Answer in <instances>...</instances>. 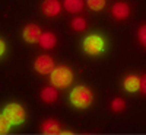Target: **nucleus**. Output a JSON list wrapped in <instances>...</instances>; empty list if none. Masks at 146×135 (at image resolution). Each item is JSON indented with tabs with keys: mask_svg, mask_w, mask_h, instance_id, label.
<instances>
[{
	"mask_svg": "<svg viewBox=\"0 0 146 135\" xmlns=\"http://www.w3.org/2000/svg\"><path fill=\"white\" fill-rule=\"evenodd\" d=\"M70 103L76 109H88L94 102V93L86 86H76L69 94Z\"/></svg>",
	"mask_w": 146,
	"mask_h": 135,
	"instance_id": "nucleus-1",
	"label": "nucleus"
},
{
	"mask_svg": "<svg viewBox=\"0 0 146 135\" xmlns=\"http://www.w3.org/2000/svg\"><path fill=\"white\" fill-rule=\"evenodd\" d=\"M73 79H75V74L67 66H57L50 73V83L56 89H67L73 83Z\"/></svg>",
	"mask_w": 146,
	"mask_h": 135,
	"instance_id": "nucleus-2",
	"label": "nucleus"
},
{
	"mask_svg": "<svg viewBox=\"0 0 146 135\" xmlns=\"http://www.w3.org/2000/svg\"><path fill=\"white\" fill-rule=\"evenodd\" d=\"M105 47H107V42L104 39V36H101L98 33L88 35L86 38L83 39V42H82V48H83L85 54H88L91 57L101 55L105 51Z\"/></svg>",
	"mask_w": 146,
	"mask_h": 135,
	"instance_id": "nucleus-3",
	"label": "nucleus"
},
{
	"mask_svg": "<svg viewBox=\"0 0 146 135\" xmlns=\"http://www.w3.org/2000/svg\"><path fill=\"white\" fill-rule=\"evenodd\" d=\"M3 115L12 124V126H19L27 121V110L19 103H9L3 109Z\"/></svg>",
	"mask_w": 146,
	"mask_h": 135,
	"instance_id": "nucleus-4",
	"label": "nucleus"
},
{
	"mask_svg": "<svg viewBox=\"0 0 146 135\" xmlns=\"http://www.w3.org/2000/svg\"><path fill=\"white\" fill-rule=\"evenodd\" d=\"M54 67H56L54 60L47 54L38 55L34 61V70L38 73V74H42V76H47V74L50 76V73L53 71Z\"/></svg>",
	"mask_w": 146,
	"mask_h": 135,
	"instance_id": "nucleus-5",
	"label": "nucleus"
},
{
	"mask_svg": "<svg viewBox=\"0 0 146 135\" xmlns=\"http://www.w3.org/2000/svg\"><path fill=\"white\" fill-rule=\"evenodd\" d=\"M41 33H42V31L38 25H35V23H28L22 31V38L28 44H36L38 39H40V36H41Z\"/></svg>",
	"mask_w": 146,
	"mask_h": 135,
	"instance_id": "nucleus-6",
	"label": "nucleus"
},
{
	"mask_svg": "<svg viewBox=\"0 0 146 135\" xmlns=\"http://www.w3.org/2000/svg\"><path fill=\"white\" fill-rule=\"evenodd\" d=\"M42 13L48 18H56L62 13V3L58 0H44L41 6Z\"/></svg>",
	"mask_w": 146,
	"mask_h": 135,
	"instance_id": "nucleus-7",
	"label": "nucleus"
},
{
	"mask_svg": "<svg viewBox=\"0 0 146 135\" xmlns=\"http://www.w3.org/2000/svg\"><path fill=\"white\" fill-rule=\"evenodd\" d=\"M111 15H113V18L117 19V20H124V19L129 18V15H130V7H129V5L124 3V2H117V3H114L113 7H111Z\"/></svg>",
	"mask_w": 146,
	"mask_h": 135,
	"instance_id": "nucleus-8",
	"label": "nucleus"
},
{
	"mask_svg": "<svg viewBox=\"0 0 146 135\" xmlns=\"http://www.w3.org/2000/svg\"><path fill=\"white\" fill-rule=\"evenodd\" d=\"M123 89L129 93H136L140 90V77L136 74H129L123 80Z\"/></svg>",
	"mask_w": 146,
	"mask_h": 135,
	"instance_id": "nucleus-9",
	"label": "nucleus"
},
{
	"mask_svg": "<svg viewBox=\"0 0 146 135\" xmlns=\"http://www.w3.org/2000/svg\"><path fill=\"white\" fill-rule=\"evenodd\" d=\"M41 131L42 134H47V135H56L62 132V125L56 119H45L41 124Z\"/></svg>",
	"mask_w": 146,
	"mask_h": 135,
	"instance_id": "nucleus-10",
	"label": "nucleus"
},
{
	"mask_svg": "<svg viewBox=\"0 0 146 135\" xmlns=\"http://www.w3.org/2000/svg\"><path fill=\"white\" fill-rule=\"evenodd\" d=\"M38 44L44 48V50H51V48H54L56 44H57V38L53 32H42L40 39H38Z\"/></svg>",
	"mask_w": 146,
	"mask_h": 135,
	"instance_id": "nucleus-11",
	"label": "nucleus"
},
{
	"mask_svg": "<svg viewBox=\"0 0 146 135\" xmlns=\"http://www.w3.org/2000/svg\"><path fill=\"white\" fill-rule=\"evenodd\" d=\"M40 96H41V99H42L45 103H53V102L57 100L58 93H57V89L54 87V86H47V87H44V89L41 90Z\"/></svg>",
	"mask_w": 146,
	"mask_h": 135,
	"instance_id": "nucleus-12",
	"label": "nucleus"
},
{
	"mask_svg": "<svg viewBox=\"0 0 146 135\" xmlns=\"http://www.w3.org/2000/svg\"><path fill=\"white\" fill-rule=\"evenodd\" d=\"M63 7L70 13H79L83 9V0H64Z\"/></svg>",
	"mask_w": 146,
	"mask_h": 135,
	"instance_id": "nucleus-13",
	"label": "nucleus"
},
{
	"mask_svg": "<svg viewBox=\"0 0 146 135\" xmlns=\"http://www.w3.org/2000/svg\"><path fill=\"white\" fill-rule=\"evenodd\" d=\"M72 28L75 31H78V32L85 31V28H86V19L80 18V16H76L75 19L72 20Z\"/></svg>",
	"mask_w": 146,
	"mask_h": 135,
	"instance_id": "nucleus-14",
	"label": "nucleus"
},
{
	"mask_svg": "<svg viewBox=\"0 0 146 135\" xmlns=\"http://www.w3.org/2000/svg\"><path fill=\"white\" fill-rule=\"evenodd\" d=\"M10 129H12V124L7 121V118L3 113H0V135L10 132Z\"/></svg>",
	"mask_w": 146,
	"mask_h": 135,
	"instance_id": "nucleus-15",
	"label": "nucleus"
},
{
	"mask_svg": "<svg viewBox=\"0 0 146 135\" xmlns=\"http://www.w3.org/2000/svg\"><path fill=\"white\" fill-rule=\"evenodd\" d=\"M86 5L91 10L100 12L105 7V0H86Z\"/></svg>",
	"mask_w": 146,
	"mask_h": 135,
	"instance_id": "nucleus-16",
	"label": "nucleus"
},
{
	"mask_svg": "<svg viewBox=\"0 0 146 135\" xmlns=\"http://www.w3.org/2000/svg\"><path fill=\"white\" fill-rule=\"evenodd\" d=\"M126 107V102L121 99V97H115V99H113L111 102V109L114 110V112H121Z\"/></svg>",
	"mask_w": 146,
	"mask_h": 135,
	"instance_id": "nucleus-17",
	"label": "nucleus"
},
{
	"mask_svg": "<svg viewBox=\"0 0 146 135\" xmlns=\"http://www.w3.org/2000/svg\"><path fill=\"white\" fill-rule=\"evenodd\" d=\"M137 39H139L140 45L146 48V23H143V25L137 29Z\"/></svg>",
	"mask_w": 146,
	"mask_h": 135,
	"instance_id": "nucleus-18",
	"label": "nucleus"
},
{
	"mask_svg": "<svg viewBox=\"0 0 146 135\" xmlns=\"http://www.w3.org/2000/svg\"><path fill=\"white\" fill-rule=\"evenodd\" d=\"M140 92L143 94H146V74L143 77H140Z\"/></svg>",
	"mask_w": 146,
	"mask_h": 135,
	"instance_id": "nucleus-19",
	"label": "nucleus"
},
{
	"mask_svg": "<svg viewBox=\"0 0 146 135\" xmlns=\"http://www.w3.org/2000/svg\"><path fill=\"white\" fill-rule=\"evenodd\" d=\"M5 52H6V42L0 38V57H3Z\"/></svg>",
	"mask_w": 146,
	"mask_h": 135,
	"instance_id": "nucleus-20",
	"label": "nucleus"
}]
</instances>
